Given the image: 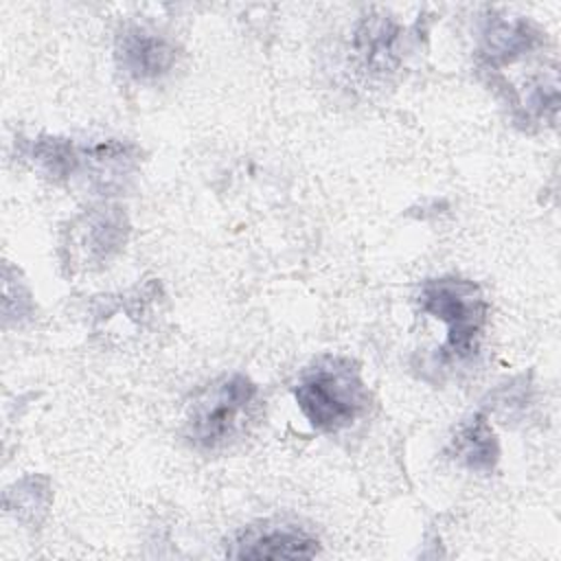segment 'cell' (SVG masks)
Wrapping results in <instances>:
<instances>
[{
	"label": "cell",
	"mask_w": 561,
	"mask_h": 561,
	"mask_svg": "<svg viewBox=\"0 0 561 561\" xmlns=\"http://www.w3.org/2000/svg\"><path fill=\"white\" fill-rule=\"evenodd\" d=\"M294 397L300 412L320 432H340L353 425L368 405L357 366L335 355H324L305 368Z\"/></svg>",
	"instance_id": "obj_1"
},
{
	"label": "cell",
	"mask_w": 561,
	"mask_h": 561,
	"mask_svg": "<svg viewBox=\"0 0 561 561\" xmlns=\"http://www.w3.org/2000/svg\"><path fill=\"white\" fill-rule=\"evenodd\" d=\"M254 401L256 386L245 375H226L193 399L184 421V436L199 449L224 447L241 432Z\"/></svg>",
	"instance_id": "obj_2"
},
{
	"label": "cell",
	"mask_w": 561,
	"mask_h": 561,
	"mask_svg": "<svg viewBox=\"0 0 561 561\" xmlns=\"http://www.w3.org/2000/svg\"><path fill=\"white\" fill-rule=\"evenodd\" d=\"M421 311L447 327L445 353L456 359L469 357L486 320V300L480 287L465 278H434L421 287Z\"/></svg>",
	"instance_id": "obj_3"
},
{
	"label": "cell",
	"mask_w": 561,
	"mask_h": 561,
	"mask_svg": "<svg viewBox=\"0 0 561 561\" xmlns=\"http://www.w3.org/2000/svg\"><path fill=\"white\" fill-rule=\"evenodd\" d=\"M232 546L237 559H309L320 550L316 537L291 524L252 526Z\"/></svg>",
	"instance_id": "obj_4"
},
{
	"label": "cell",
	"mask_w": 561,
	"mask_h": 561,
	"mask_svg": "<svg viewBox=\"0 0 561 561\" xmlns=\"http://www.w3.org/2000/svg\"><path fill=\"white\" fill-rule=\"evenodd\" d=\"M118 61L136 79H156L173 66L175 50L160 33L145 26H129L118 37Z\"/></svg>",
	"instance_id": "obj_5"
},
{
	"label": "cell",
	"mask_w": 561,
	"mask_h": 561,
	"mask_svg": "<svg viewBox=\"0 0 561 561\" xmlns=\"http://www.w3.org/2000/svg\"><path fill=\"white\" fill-rule=\"evenodd\" d=\"M451 454L471 471H491L497 460V440L482 414L467 419L451 438Z\"/></svg>",
	"instance_id": "obj_6"
},
{
	"label": "cell",
	"mask_w": 561,
	"mask_h": 561,
	"mask_svg": "<svg viewBox=\"0 0 561 561\" xmlns=\"http://www.w3.org/2000/svg\"><path fill=\"white\" fill-rule=\"evenodd\" d=\"M357 53L368 68L381 72L394 66L399 53V28L386 18H373L362 24L357 31Z\"/></svg>",
	"instance_id": "obj_7"
}]
</instances>
